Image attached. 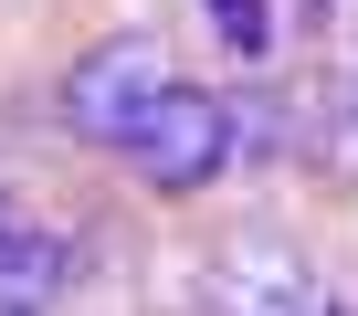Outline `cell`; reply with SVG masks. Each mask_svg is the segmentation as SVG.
Wrapping results in <instances>:
<instances>
[{
  "mask_svg": "<svg viewBox=\"0 0 358 316\" xmlns=\"http://www.w3.org/2000/svg\"><path fill=\"white\" fill-rule=\"evenodd\" d=\"M169 85H179V64H169V43H158V32H106V43H85V53H74V74L53 85V116H64V137H85V148H116V158H127Z\"/></svg>",
  "mask_w": 358,
  "mask_h": 316,
  "instance_id": "6da1fadb",
  "label": "cell"
},
{
  "mask_svg": "<svg viewBox=\"0 0 358 316\" xmlns=\"http://www.w3.org/2000/svg\"><path fill=\"white\" fill-rule=\"evenodd\" d=\"M232 148H243V95H211V85H169L158 95V116L137 127V180L158 190V201H190V190H211L222 169H232Z\"/></svg>",
  "mask_w": 358,
  "mask_h": 316,
  "instance_id": "7a4b0ae2",
  "label": "cell"
},
{
  "mask_svg": "<svg viewBox=\"0 0 358 316\" xmlns=\"http://www.w3.org/2000/svg\"><path fill=\"white\" fill-rule=\"evenodd\" d=\"M211 306H222V316H316V306H327V274H316V253L285 243V232H232V243L211 253Z\"/></svg>",
  "mask_w": 358,
  "mask_h": 316,
  "instance_id": "3957f363",
  "label": "cell"
},
{
  "mask_svg": "<svg viewBox=\"0 0 358 316\" xmlns=\"http://www.w3.org/2000/svg\"><path fill=\"white\" fill-rule=\"evenodd\" d=\"M74 285V243L22 222V232H0V316H53Z\"/></svg>",
  "mask_w": 358,
  "mask_h": 316,
  "instance_id": "277c9868",
  "label": "cell"
},
{
  "mask_svg": "<svg viewBox=\"0 0 358 316\" xmlns=\"http://www.w3.org/2000/svg\"><path fill=\"white\" fill-rule=\"evenodd\" d=\"M316 158H327L337 180H358V43H348V64L316 95Z\"/></svg>",
  "mask_w": 358,
  "mask_h": 316,
  "instance_id": "5b68a950",
  "label": "cell"
},
{
  "mask_svg": "<svg viewBox=\"0 0 358 316\" xmlns=\"http://www.w3.org/2000/svg\"><path fill=\"white\" fill-rule=\"evenodd\" d=\"M0 232H22V201H11V190H0Z\"/></svg>",
  "mask_w": 358,
  "mask_h": 316,
  "instance_id": "8992f818",
  "label": "cell"
},
{
  "mask_svg": "<svg viewBox=\"0 0 358 316\" xmlns=\"http://www.w3.org/2000/svg\"><path fill=\"white\" fill-rule=\"evenodd\" d=\"M316 316H358V306H348V295H337V285H327V306H316Z\"/></svg>",
  "mask_w": 358,
  "mask_h": 316,
  "instance_id": "52a82bcc",
  "label": "cell"
},
{
  "mask_svg": "<svg viewBox=\"0 0 358 316\" xmlns=\"http://www.w3.org/2000/svg\"><path fill=\"white\" fill-rule=\"evenodd\" d=\"M264 11H295V0H264Z\"/></svg>",
  "mask_w": 358,
  "mask_h": 316,
  "instance_id": "ba28073f",
  "label": "cell"
}]
</instances>
